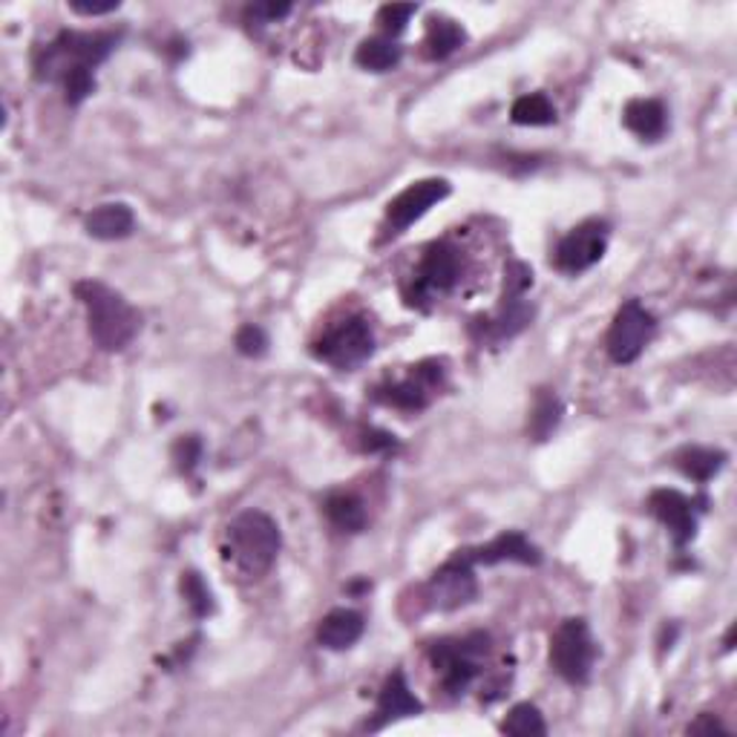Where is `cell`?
Wrapping results in <instances>:
<instances>
[{
    "instance_id": "6da1fadb",
    "label": "cell",
    "mask_w": 737,
    "mask_h": 737,
    "mask_svg": "<svg viewBox=\"0 0 737 737\" xmlns=\"http://www.w3.org/2000/svg\"><path fill=\"white\" fill-rule=\"evenodd\" d=\"M279 527L277 521L263 510H245L228 525L222 557L231 571H237L242 580H256L272 571L279 553Z\"/></svg>"
},
{
    "instance_id": "7a4b0ae2",
    "label": "cell",
    "mask_w": 737,
    "mask_h": 737,
    "mask_svg": "<svg viewBox=\"0 0 737 737\" xmlns=\"http://www.w3.org/2000/svg\"><path fill=\"white\" fill-rule=\"evenodd\" d=\"M78 300L87 309L90 334L105 352H121L133 343L142 329V315L119 292L98 279H81L76 286Z\"/></svg>"
},
{
    "instance_id": "3957f363",
    "label": "cell",
    "mask_w": 737,
    "mask_h": 737,
    "mask_svg": "<svg viewBox=\"0 0 737 737\" xmlns=\"http://www.w3.org/2000/svg\"><path fill=\"white\" fill-rule=\"evenodd\" d=\"M116 44H119V35L113 32H61L35 58V76L41 81L64 84L69 76L92 73L113 53Z\"/></svg>"
},
{
    "instance_id": "277c9868",
    "label": "cell",
    "mask_w": 737,
    "mask_h": 737,
    "mask_svg": "<svg viewBox=\"0 0 737 737\" xmlns=\"http://www.w3.org/2000/svg\"><path fill=\"white\" fill-rule=\"evenodd\" d=\"M487 634H470L459 640H438L429 646V662L436 669L441 689L450 694L466 692L473 680L482 674V657L487 654Z\"/></svg>"
},
{
    "instance_id": "5b68a950",
    "label": "cell",
    "mask_w": 737,
    "mask_h": 737,
    "mask_svg": "<svg viewBox=\"0 0 737 737\" xmlns=\"http://www.w3.org/2000/svg\"><path fill=\"white\" fill-rule=\"evenodd\" d=\"M461 279V251L447 240L432 242L424 251L421 263L415 268L413 283L407 288L409 306H427L459 286Z\"/></svg>"
},
{
    "instance_id": "8992f818",
    "label": "cell",
    "mask_w": 737,
    "mask_h": 737,
    "mask_svg": "<svg viewBox=\"0 0 737 737\" xmlns=\"http://www.w3.org/2000/svg\"><path fill=\"white\" fill-rule=\"evenodd\" d=\"M596 660V646L585 619H564L550 640V666L559 678L571 685H582L591 678Z\"/></svg>"
},
{
    "instance_id": "52a82bcc",
    "label": "cell",
    "mask_w": 737,
    "mask_h": 737,
    "mask_svg": "<svg viewBox=\"0 0 737 737\" xmlns=\"http://www.w3.org/2000/svg\"><path fill=\"white\" fill-rule=\"evenodd\" d=\"M447 369L444 361H421L413 366L400 381L392 384H381L372 398L384 407L400 409V413H421L429 407V400L436 398L438 389L444 386Z\"/></svg>"
},
{
    "instance_id": "ba28073f",
    "label": "cell",
    "mask_w": 737,
    "mask_h": 737,
    "mask_svg": "<svg viewBox=\"0 0 737 737\" xmlns=\"http://www.w3.org/2000/svg\"><path fill=\"white\" fill-rule=\"evenodd\" d=\"M317 361L329 363L334 369H354L375 352V334L363 317H349L343 323L326 329L311 346Z\"/></svg>"
},
{
    "instance_id": "9c48e42d",
    "label": "cell",
    "mask_w": 737,
    "mask_h": 737,
    "mask_svg": "<svg viewBox=\"0 0 737 737\" xmlns=\"http://www.w3.org/2000/svg\"><path fill=\"white\" fill-rule=\"evenodd\" d=\"M654 315L642 302H625L623 309L617 311V317H614V323L608 329V340H605L610 361L619 363V366H628V363L637 361L648 340H651V334H654Z\"/></svg>"
},
{
    "instance_id": "30bf717a",
    "label": "cell",
    "mask_w": 737,
    "mask_h": 737,
    "mask_svg": "<svg viewBox=\"0 0 737 737\" xmlns=\"http://www.w3.org/2000/svg\"><path fill=\"white\" fill-rule=\"evenodd\" d=\"M605 249H608V222L587 219L559 240L557 251H553V265L562 274H582L600 263Z\"/></svg>"
},
{
    "instance_id": "8fae6325",
    "label": "cell",
    "mask_w": 737,
    "mask_h": 737,
    "mask_svg": "<svg viewBox=\"0 0 737 737\" xmlns=\"http://www.w3.org/2000/svg\"><path fill=\"white\" fill-rule=\"evenodd\" d=\"M479 594V582H475L473 562L464 553H455L450 562L438 568L427 582V602L429 608L436 610H455L464 608Z\"/></svg>"
},
{
    "instance_id": "7c38bea8",
    "label": "cell",
    "mask_w": 737,
    "mask_h": 737,
    "mask_svg": "<svg viewBox=\"0 0 737 737\" xmlns=\"http://www.w3.org/2000/svg\"><path fill=\"white\" fill-rule=\"evenodd\" d=\"M450 196V182L447 179H421L409 185L404 194H398L386 208V226H389L392 233L407 231L413 222L424 217V213L438 205L441 199Z\"/></svg>"
},
{
    "instance_id": "4fadbf2b",
    "label": "cell",
    "mask_w": 737,
    "mask_h": 737,
    "mask_svg": "<svg viewBox=\"0 0 737 737\" xmlns=\"http://www.w3.org/2000/svg\"><path fill=\"white\" fill-rule=\"evenodd\" d=\"M648 510L654 513V519H660L662 527H669L671 539L678 548H685L697 536V510L689 496H683L680 490H654L648 496Z\"/></svg>"
},
{
    "instance_id": "5bb4252c",
    "label": "cell",
    "mask_w": 737,
    "mask_h": 737,
    "mask_svg": "<svg viewBox=\"0 0 737 737\" xmlns=\"http://www.w3.org/2000/svg\"><path fill=\"white\" fill-rule=\"evenodd\" d=\"M534 320V306L525 302V297H502L496 315L479 317L473 323V338L479 343H505V340L516 338L530 326Z\"/></svg>"
},
{
    "instance_id": "9a60e30c",
    "label": "cell",
    "mask_w": 737,
    "mask_h": 737,
    "mask_svg": "<svg viewBox=\"0 0 737 737\" xmlns=\"http://www.w3.org/2000/svg\"><path fill=\"white\" fill-rule=\"evenodd\" d=\"M424 712V703L413 694L409 689L407 678H404V671H392L389 678H386L384 689H381V697H377V708H375V721L369 723V729H384L389 723L404 721V717H415Z\"/></svg>"
},
{
    "instance_id": "2e32d148",
    "label": "cell",
    "mask_w": 737,
    "mask_h": 737,
    "mask_svg": "<svg viewBox=\"0 0 737 737\" xmlns=\"http://www.w3.org/2000/svg\"><path fill=\"white\" fill-rule=\"evenodd\" d=\"M473 564H498V562H519V564H539L542 553L534 542H527L525 536L510 530V534L496 536L493 542L482 544V548L461 550Z\"/></svg>"
},
{
    "instance_id": "e0dca14e",
    "label": "cell",
    "mask_w": 737,
    "mask_h": 737,
    "mask_svg": "<svg viewBox=\"0 0 737 737\" xmlns=\"http://www.w3.org/2000/svg\"><path fill=\"white\" fill-rule=\"evenodd\" d=\"M363 628H366V623L358 610L338 608L323 617V623L317 628V642L329 651H346L361 640Z\"/></svg>"
},
{
    "instance_id": "ac0fdd59",
    "label": "cell",
    "mask_w": 737,
    "mask_h": 737,
    "mask_svg": "<svg viewBox=\"0 0 737 737\" xmlns=\"http://www.w3.org/2000/svg\"><path fill=\"white\" fill-rule=\"evenodd\" d=\"M623 124L642 142H657L669 128V119H666V107L654 98H634L625 105Z\"/></svg>"
},
{
    "instance_id": "d6986e66",
    "label": "cell",
    "mask_w": 737,
    "mask_h": 737,
    "mask_svg": "<svg viewBox=\"0 0 737 737\" xmlns=\"http://www.w3.org/2000/svg\"><path fill=\"white\" fill-rule=\"evenodd\" d=\"M133 226H136V217H133V211H130L128 205L121 202H110V205H101V208H96V211L87 217V222H84V228H87V233H90L92 240H124V237H130L133 233Z\"/></svg>"
},
{
    "instance_id": "ffe728a7",
    "label": "cell",
    "mask_w": 737,
    "mask_h": 737,
    "mask_svg": "<svg viewBox=\"0 0 737 737\" xmlns=\"http://www.w3.org/2000/svg\"><path fill=\"white\" fill-rule=\"evenodd\" d=\"M323 510L326 519L338 527L340 534H361L369 521L366 505L354 493H331L323 502Z\"/></svg>"
},
{
    "instance_id": "44dd1931",
    "label": "cell",
    "mask_w": 737,
    "mask_h": 737,
    "mask_svg": "<svg viewBox=\"0 0 737 737\" xmlns=\"http://www.w3.org/2000/svg\"><path fill=\"white\" fill-rule=\"evenodd\" d=\"M466 41L464 30L450 18H429L427 38H424V55L429 61H444L450 58L455 50Z\"/></svg>"
},
{
    "instance_id": "7402d4cb",
    "label": "cell",
    "mask_w": 737,
    "mask_h": 737,
    "mask_svg": "<svg viewBox=\"0 0 737 737\" xmlns=\"http://www.w3.org/2000/svg\"><path fill=\"white\" fill-rule=\"evenodd\" d=\"M562 421V400L557 398L553 389H539L530 407V421H527V432L534 441H548L553 436V429Z\"/></svg>"
},
{
    "instance_id": "603a6c76",
    "label": "cell",
    "mask_w": 737,
    "mask_h": 737,
    "mask_svg": "<svg viewBox=\"0 0 737 737\" xmlns=\"http://www.w3.org/2000/svg\"><path fill=\"white\" fill-rule=\"evenodd\" d=\"M674 464L680 466V473L694 479V482H712L726 464V452L708 450V447H685L678 452Z\"/></svg>"
},
{
    "instance_id": "cb8c5ba5",
    "label": "cell",
    "mask_w": 737,
    "mask_h": 737,
    "mask_svg": "<svg viewBox=\"0 0 737 737\" xmlns=\"http://www.w3.org/2000/svg\"><path fill=\"white\" fill-rule=\"evenodd\" d=\"M510 119L521 128H548L557 121V107L544 92H530V96L516 98Z\"/></svg>"
},
{
    "instance_id": "d4e9b609",
    "label": "cell",
    "mask_w": 737,
    "mask_h": 737,
    "mask_svg": "<svg viewBox=\"0 0 737 737\" xmlns=\"http://www.w3.org/2000/svg\"><path fill=\"white\" fill-rule=\"evenodd\" d=\"M354 61H358V67L369 69V73H386V69L398 67L400 46L392 38H369L358 46Z\"/></svg>"
},
{
    "instance_id": "484cf974",
    "label": "cell",
    "mask_w": 737,
    "mask_h": 737,
    "mask_svg": "<svg viewBox=\"0 0 737 737\" xmlns=\"http://www.w3.org/2000/svg\"><path fill=\"white\" fill-rule=\"evenodd\" d=\"M179 587H182V596H185V602H188L190 614H194L196 619L211 617V614H213V594H211V587L205 585V580L199 576V573H196V571L182 573Z\"/></svg>"
},
{
    "instance_id": "4316f807",
    "label": "cell",
    "mask_w": 737,
    "mask_h": 737,
    "mask_svg": "<svg viewBox=\"0 0 737 737\" xmlns=\"http://www.w3.org/2000/svg\"><path fill=\"white\" fill-rule=\"evenodd\" d=\"M502 732H507V735L530 737V735H548V726H544L542 712H539V708L530 706V703H519V706H513L510 715L505 717Z\"/></svg>"
},
{
    "instance_id": "83f0119b",
    "label": "cell",
    "mask_w": 737,
    "mask_h": 737,
    "mask_svg": "<svg viewBox=\"0 0 737 737\" xmlns=\"http://www.w3.org/2000/svg\"><path fill=\"white\" fill-rule=\"evenodd\" d=\"M418 12V7L415 3H386V7H381V12H377V23L384 26L386 38H395V35H400V32L407 30L409 18Z\"/></svg>"
},
{
    "instance_id": "f1b7e54d",
    "label": "cell",
    "mask_w": 737,
    "mask_h": 737,
    "mask_svg": "<svg viewBox=\"0 0 737 737\" xmlns=\"http://www.w3.org/2000/svg\"><path fill=\"white\" fill-rule=\"evenodd\" d=\"M233 346H237V352L240 354H245V358H260V354H265V349H268V338H265V331L260 329V326L249 323L237 331Z\"/></svg>"
},
{
    "instance_id": "f546056e",
    "label": "cell",
    "mask_w": 737,
    "mask_h": 737,
    "mask_svg": "<svg viewBox=\"0 0 737 737\" xmlns=\"http://www.w3.org/2000/svg\"><path fill=\"white\" fill-rule=\"evenodd\" d=\"M199 459H202V441L196 436H182L174 444V461L182 473H194Z\"/></svg>"
},
{
    "instance_id": "4dcf8cb0",
    "label": "cell",
    "mask_w": 737,
    "mask_h": 737,
    "mask_svg": "<svg viewBox=\"0 0 737 737\" xmlns=\"http://www.w3.org/2000/svg\"><path fill=\"white\" fill-rule=\"evenodd\" d=\"M534 286V272L521 260H513L505 274V297H525L527 288Z\"/></svg>"
},
{
    "instance_id": "1f68e13d",
    "label": "cell",
    "mask_w": 737,
    "mask_h": 737,
    "mask_svg": "<svg viewBox=\"0 0 737 737\" xmlns=\"http://www.w3.org/2000/svg\"><path fill=\"white\" fill-rule=\"evenodd\" d=\"M361 444L366 452H389L398 447V441H395L392 432H384V429H366Z\"/></svg>"
},
{
    "instance_id": "d6a6232c",
    "label": "cell",
    "mask_w": 737,
    "mask_h": 737,
    "mask_svg": "<svg viewBox=\"0 0 737 737\" xmlns=\"http://www.w3.org/2000/svg\"><path fill=\"white\" fill-rule=\"evenodd\" d=\"M69 9L73 12H78V15H87V18H98V15H110V12H116L119 9V0H110V3H69Z\"/></svg>"
},
{
    "instance_id": "836d02e7",
    "label": "cell",
    "mask_w": 737,
    "mask_h": 737,
    "mask_svg": "<svg viewBox=\"0 0 737 737\" xmlns=\"http://www.w3.org/2000/svg\"><path fill=\"white\" fill-rule=\"evenodd\" d=\"M712 732H726L723 721L717 715H700L697 721L689 723V735H712Z\"/></svg>"
},
{
    "instance_id": "e575fe53",
    "label": "cell",
    "mask_w": 737,
    "mask_h": 737,
    "mask_svg": "<svg viewBox=\"0 0 737 737\" xmlns=\"http://www.w3.org/2000/svg\"><path fill=\"white\" fill-rule=\"evenodd\" d=\"M292 12L288 3H260V7L251 9V15L263 18V21H277V18H286Z\"/></svg>"
},
{
    "instance_id": "d590c367",
    "label": "cell",
    "mask_w": 737,
    "mask_h": 737,
    "mask_svg": "<svg viewBox=\"0 0 737 737\" xmlns=\"http://www.w3.org/2000/svg\"><path fill=\"white\" fill-rule=\"evenodd\" d=\"M732 642H735V625H732L729 634H726V651H732Z\"/></svg>"
}]
</instances>
